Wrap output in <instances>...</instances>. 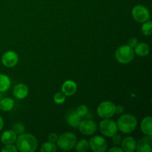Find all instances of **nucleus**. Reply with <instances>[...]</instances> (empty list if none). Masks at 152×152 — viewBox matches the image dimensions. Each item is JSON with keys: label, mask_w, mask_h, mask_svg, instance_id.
I'll return each instance as SVG.
<instances>
[{"label": "nucleus", "mask_w": 152, "mask_h": 152, "mask_svg": "<svg viewBox=\"0 0 152 152\" xmlns=\"http://www.w3.org/2000/svg\"><path fill=\"white\" fill-rule=\"evenodd\" d=\"M81 121V117L75 112V111H71L66 117V122L68 125L73 128H78Z\"/></svg>", "instance_id": "17"}, {"label": "nucleus", "mask_w": 152, "mask_h": 152, "mask_svg": "<svg viewBox=\"0 0 152 152\" xmlns=\"http://www.w3.org/2000/svg\"><path fill=\"white\" fill-rule=\"evenodd\" d=\"M77 89V84L72 80H66L62 84V92L65 96H72L76 93Z\"/></svg>", "instance_id": "13"}, {"label": "nucleus", "mask_w": 152, "mask_h": 152, "mask_svg": "<svg viewBox=\"0 0 152 152\" xmlns=\"http://www.w3.org/2000/svg\"><path fill=\"white\" fill-rule=\"evenodd\" d=\"M65 96L62 92H58L53 96V101L57 105H61L65 101Z\"/></svg>", "instance_id": "25"}, {"label": "nucleus", "mask_w": 152, "mask_h": 152, "mask_svg": "<svg viewBox=\"0 0 152 152\" xmlns=\"http://www.w3.org/2000/svg\"><path fill=\"white\" fill-rule=\"evenodd\" d=\"M75 150L79 152L87 151L89 148V143L86 140L83 139L77 142L75 145Z\"/></svg>", "instance_id": "21"}, {"label": "nucleus", "mask_w": 152, "mask_h": 152, "mask_svg": "<svg viewBox=\"0 0 152 152\" xmlns=\"http://www.w3.org/2000/svg\"><path fill=\"white\" fill-rule=\"evenodd\" d=\"M78 129L79 131L83 134L86 135V136H90V135L94 134L96 132L97 126H96V123L94 122L93 120H85L80 122Z\"/></svg>", "instance_id": "9"}, {"label": "nucleus", "mask_w": 152, "mask_h": 152, "mask_svg": "<svg viewBox=\"0 0 152 152\" xmlns=\"http://www.w3.org/2000/svg\"><path fill=\"white\" fill-rule=\"evenodd\" d=\"M108 152H112V151H115V152H123V150L122 149V148H119V147H117V146H114L113 147V148H110L109 150L108 151Z\"/></svg>", "instance_id": "32"}, {"label": "nucleus", "mask_w": 152, "mask_h": 152, "mask_svg": "<svg viewBox=\"0 0 152 152\" xmlns=\"http://www.w3.org/2000/svg\"><path fill=\"white\" fill-rule=\"evenodd\" d=\"M28 88L25 84H18L13 88V95L16 99H25L28 95Z\"/></svg>", "instance_id": "12"}, {"label": "nucleus", "mask_w": 152, "mask_h": 152, "mask_svg": "<svg viewBox=\"0 0 152 152\" xmlns=\"http://www.w3.org/2000/svg\"><path fill=\"white\" fill-rule=\"evenodd\" d=\"M89 148L94 152L105 151L108 148V142L105 138L100 136H94L88 142Z\"/></svg>", "instance_id": "8"}, {"label": "nucleus", "mask_w": 152, "mask_h": 152, "mask_svg": "<svg viewBox=\"0 0 152 152\" xmlns=\"http://www.w3.org/2000/svg\"><path fill=\"white\" fill-rule=\"evenodd\" d=\"M117 129L124 134L133 132L137 126V120L132 114H123L117 120Z\"/></svg>", "instance_id": "2"}, {"label": "nucleus", "mask_w": 152, "mask_h": 152, "mask_svg": "<svg viewBox=\"0 0 152 152\" xmlns=\"http://www.w3.org/2000/svg\"><path fill=\"white\" fill-rule=\"evenodd\" d=\"M115 58L120 63L128 64L134 58V50L129 45H122L115 51Z\"/></svg>", "instance_id": "3"}, {"label": "nucleus", "mask_w": 152, "mask_h": 152, "mask_svg": "<svg viewBox=\"0 0 152 152\" xmlns=\"http://www.w3.org/2000/svg\"><path fill=\"white\" fill-rule=\"evenodd\" d=\"M99 130L101 133L105 135L107 137H111L113 135L117 133V123L112 120H110L109 118H107L103 120L99 123Z\"/></svg>", "instance_id": "5"}, {"label": "nucleus", "mask_w": 152, "mask_h": 152, "mask_svg": "<svg viewBox=\"0 0 152 152\" xmlns=\"http://www.w3.org/2000/svg\"><path fill=\"white\" fill-rule=\"evenodd\" d=\"M16 148L21 152H34L37 150L38 142L31 134H21L16 138Z\"/></svg>", "instance_id": "1"}, {"label": "nucleus", "mask_w": 152, "mask_h": 152, "mask_svg": "<svg viewBox=\"0 0 152 152\" xmlns=\"http://www.w3.org/2000/svg\"><path fill=\"white\" fill-rule=\"evenodd\" d=\"M142 32L145 36L151 35L152 33V22L151 21H147L143 22V25L142 26Z\"/></svg>", "instance_id": "23"}, {"label": "nucleus", "mask_w": 152, "mask_h": 152, "mask_svg": "<svg viewBox=\"0 0 152 152\" xmlns=\"http://www.w3.org/2000/svg\"><path fill=\"white\" fill-rule=\"evenodd\" d=\"M57 148H56V145H55L54 142H46L42 145L41 149L40 151L42 152H54L56 151Z\"/></svg>", "instance_id": "22"}, {"label": "nucleus", "mask_w": 152, "mask_h": 152, "mask_svg": "<svg viewBox=\"0 0 152 152\" xmlns=\"http://www.w3.org/2000/svg\"><path fill=\"white\" fill-rule=\"evenodd\" d=\"M19 61L17 53L12 50H8L3 53L1 56V62L3 65L7 68H13L16 66Z\"/></svg>", "instance_id": "10"}, {"label": "nucleus", "mask_w": 152, "mask_h": 152, "mask_svg": "<svg viewBox=\"0 0 152 152\" xmlns=\"http://www.w3.org/2000/svg\"><path fill=\"white\" fill-rule=\"evenodd\" d=\"M112 141L113 142H114V145H119V144L121 143L122 142V139H121V137H120V135L117 134H115L114 135H113L112 137Z\"/></svg>", "instance_id": "28"}, {"label": "nucleus", "mask_w": 152, "mask_h": 152, "mask_svg": "<svg viewBox=\"0 0 152 152\" xmlns=\"http://www.w3.org/2000/svg\"><path fill=\"white\" fill-rule=\"evenodd\" d=\"M10 80L7 75L0 74V92H4L10 88Z\"/></svg>", "instance_id": "20"}, {"label": "nucleus", "mask_w": 152, "mask_h": 152, "mask_svg": "<svg viewBox=\"0 0 152 152\" xmlns=\"http://www.w3.org/2000/svg\"><path fill=\"white\" fill-rule=\"evenodd\" d=\"M14 106V101L10 98H4L0 101V109L3 111H10Z\"/></svg>", "instance_id": "19"}, {"label": "nucleus", "mask_w": 152, "mask_h": 152, "mask_svg": "<svg viewBox=\"0 0 152 152\" xmlns=\"http://www.w3.org/2000/svg\"><path fill=\"white\" fill-rule=\"evenodd\" d=\"M129 45L132 48H134L135 46L137 45L138 43V39L136 37H132V38L129 39Z\"/></svg>", "instance_id": "29"}, {"label": "nucleus", "mask_w": 152, "mask_h": 152, "mask_svg": "<svg viewBox=\"0 0 152 152\" xmlns=\"http://www.w3.org/2000/svg\"><path fill=\"white\" fill-rule=\"evenodd\" d=\"M3 126H4V120H3L2 117H0V132L3 129Z\"/></svg>", "instance_id": "33"}, {"label": "nucleus", "mask_w": 152, "mask_h": 152, "mask_svg": "<svg viewBox=\"0 0 152 152\" xmlns=\"http://www.w3.org/2000/svg\"><path fill=\"white\" fill-rule=\"evenodd\" d=\"M2 152H17L18 149L16 145H13V144H8L5 145V146L1 148Z\"/></svg>", "instance_id": "27"}, {"label": "nucleus", "mask_w": 152, "mask_h": 152, "mask_svg": "<svg viewBox=\"0 0 152 152\" xmlns=\"http://www.w3.org/2000/svg\"><path fill=\"white\" fill-rule=\"evenodd\" d=\"M141 131L146 136H152V118L151 117H145L141 122Z\"/></svg>", "instance_id": "16"}, {"label": "nucleus", "mask_w": 152, "mask_h": 152, "mask_svg": "<svg viewBox=\"0 0 152 152\" xmlns=\"http://www.w3.org/2000/svg\"><path fill=\"white\" fill-rule=\"evenodd\" d=\"M132 13L134 19L139 23H143L150 19V13L148 10L140 4L134 7Z\"/></svg>", "instance_id": "7"}, {"label": "nucleus", "mask_w": 152, "mask_h": 152, "mask_svg": "<svg viewBox=\"0 0 152 152\" xmlns=\"http://www.w3.org/2000/svg\"><path fill=\"white\" fill-rule=\"evenodd\" d=\"M77 136L72 132H66L62 134L57 139V145L63 151H69L74 148L77 143Z\"/></svg>", "instance_id": "4"}, {"label": "nucleus", "mask_w": 152, "mask_h": 152, "mask_svg": "<svg viewBox=\"0 0 152 152\" xmlns=\"http://www.w3.org/2000/svg\"><path fill=\"white\" fill-rule=\"evenodd\" d=\"M152 136H146L137 142L136 151L137 152H151L152 151Z\"/></svg>", "instance_id": "11"}, {"label": "nucleus", "mask_w": 152, "mask_h": 152, "mask_svg": "<svg viewBox=\"0 0 152 152\" xmlns=\"http://www.w3.org/2000/svg\"><path fill=\"white\" fill-rule=\"evenodd\" d=\"M16 134L13 130H7L2 133L1 136V141L4 145H8V144H13L16 142Z\"/></svg>", "instance_id": "15"}, {"label": "nucleus", "mask_w": 152, "mask_h": 152, "mask_svg": "<svg viewBox=\"0 0 152 152\" xmlns=\"http://www.w3.org/2000/svg\"><path fill=\"white\" fill-rule=\"evenodd\" d=\"M122 149L126 152H133L136 150L137 142L132 137H126L122 142Z\"/></svg>", "instance_id": "14"}, {"label": "nucleus", "mask_w": 152, "mask_h": 152, "mask_svg": "<svg viewBox=\"0 0 152 152\" xmlns=\"http://www.w3.org/2000/svg\"><path fill=\"white\" fill-rule=\"evenodd\" d=\"M75 112L82 118V117H84L87 115L88 113V108L86 105H81L76 109Z\"/></svg>", "instance_id": "24"}, {"label": "nucleus", "mask_w": 152, "mask_h": 152, "mask_svg": "<svg viewBox=\"0 0 152 152\" xmlns=\"http://www.w3.org/2000/svg\"><path fill=\"white\" fill-rule=\"evenodd\" d=\"M134 53L139 56H145L149 53L150 48L148 44L144 42L137 43L134 47Z\"/></svg>", "instance_id": "18"}, {"label": "nucleus", "mask_w": 152, "mask_h": 152, "mask_svg": "<svg viewBox=\"0 0 152 152\" xmlns=\"http://www.w3.org/2000/svg\"><path fill=\"white\" fill-rule=\"evenodd\" d=\"M96 111L101 118H111L115 114V105L111 101H104L98 105Z\"/></svg>", "instance_id": "6"}, {"label": "nucleus", "mask_w": 152, "mask_h": 152, "mask_svg": "<svg viewBox=\"0 0 152 152\" xmlns=\"http://www.w3.org/2000/svg\"><path fill=\"white\" fill-rule=\"evenodd\" d=\"M123 111H124V108L122 105H118L117 106L115 105V114H120L122 113H123Z\"/></svg>", "instance_id": "31"}, {"label": "nucleus", "mask_w": 152, "mask_h": 152, "mask_svg": "<svg viewBox=\"0 0 152 152\" xmlns=\"http://www.w3.org/2000/svg\"><path fill=\"white\" fill-rule=\"evenodd\" d=\"M58 139V135L56 133H50L48 135V140L49 141L53 142H56Z\"/></svg>", "instance_id": "30"}, {"label": "nucleus", "mask_w": 152, "mask_h": 152, "mask_svg": "<svg viewBox=\"0 0 152 152\" xmlns=\"http://www.w3.org/2000/svg\"><path fill=\"white\" fill-rule=\"evenodd\" d=\"M13 131L16 134H21L25 132V126L20 123H17L13 125Z\"/></svg>", "instance_id": "26"}]
</instances>
